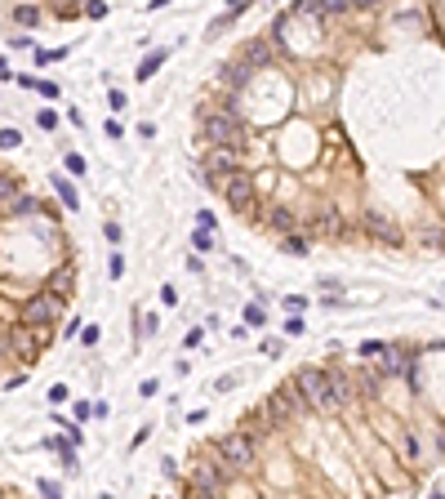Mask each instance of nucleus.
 Returning a JSON list of instances; mask_svg holds the SVG:
<instances>
[{"mask_svg":"<svg viewBox=\"0 0 445 499\" xmlns=\"http://www.w3.org/2000/svg\"><path fill=\"white\" fill-rule=\"evenodd\" d=\"M294 388H298V397H303L307 406H316V410H339L334 388H330V370H316V366L298 370V374H294Z\"/></svg>","mask_w":445,"mask_h":499,"instance_id":"f257e3e1","label":"nucleus"},{"mask_svg":"<svg viewBox=\"0 0 445 499\" xmlns=\"http://www.w3.org/2000/svg\"><path fill=\"white\" fill-rule=\"evenodd\" d=\"M214 455H219V464L227 468V477H240V472H254V442H249L245 433H232V437H223V442L214 446Z\"/></svg>","mask_w":445,"mask_h":499,"instance_id":"f03ea898","label":"nucleus"},{"mask_svg":"<svg viewBox=\"0 0 445 499\" xmlns=\"http://www.w3.org/2000/svg\"><path fill=\"white\" fill-rule=\"evenodd\" d=\"M298 410H303V397H298V388H281V393L268 397V406H263V419L272 423V428H285Z\"/></svg>","mask_w":445,"mask_h":499,"instance_id":"7ed1b4c3","label":"nucleus"},{"mask_svg":"<svg viewBox=\"0 0 445 499\" xmlns=\"http://www.w3.org/2000/svg\"><path fill=\"white\" fill-rule=\"evenodd\" d=\"M200 129H205V139L219 148V143H232L240 139V116H236V107H227V112H210L205 120H200Z\"/></svg>","mask_w":445,"mask_h":499,"instance_id":"20e7f679","label":"nucleus"},{"mask_svg":"<svg viewBox=\"0 0 445 499\" xmlns=\"http://www.w3.org/2000/svg\"><path fill=\"white\" fill-rule=\"evenodd\" d=\"M227 482V468L219 464V459H200L196 468H191V491L196 495H219Z\"/></svg>","mask_w":445,"mask_h":499,"instance_id":"39448f33","label":"nucleus"},{"mask_svg":"<svg viewBox=\"0 0 445 499\" xmlns=\"http://www.w3.org/2000/svg\"><path fill=\"white\" fill-rule=\"evenodd\" d=\"M223 197L232 210H249V201H254V178L240 174V169H232V174L223 178Z\"/></svg>","mask_w":445,"mask_h":499,"instance_id":"423d86ee","label":"nucleus"},{"mask_svg":"<svg viewBox=\"0 0 445 499\" xmlns=\"http://www.w3.org/2000/svg\"><path fill=\"white\" fill-rule=\"evenodd\" d=\"M365 232H370V237H379L383 246H401V227H396L383 210H365Z\"/></svg>","mask_w":445,"mask_h":499,"instance_id":"0eeeda50","label":"nucleus"},{"mask_svg":"<svg viewBox=\"0 0 445 499\" xmlns=\"http://www.w3.org/2000/svg\"><path fill=\"white\" fill-rule=\"evenodd\" d=\"M54 316H58V299L54 295H41V299H31L27 308H22V321L27 325H50Z\"/></svg>","mask_w":445,"mask_h":499,"instance_id":"6e6552de","label":"nucleus"},{"mask_svg":"<svg viewBox=\"0 0 445 499\" xmlns=\"http://www.w3.org/2000/svg\"><path fill=\"white\" fill-rule=\"evenodd\" d=\"M205 169H210V178H219V183H223V178L236 169V152H232V143H219V148L210 152V165H205Z\"/></svg>","mask_w":445,"mask_h":499,"instance_id":"1a4fd4ad","label":"nucleus"},{"mask_svg":"<svg viewBox=\"0 0 445 499\" xmlns=\"http://www.w3.org/2000/svg\"><path fill=\"white\" fill-rule=\"evenodd\" d=\"M316 227H321L326 237H343V232H347V218H343L339 210H321V214H316Z\"/></svg>","mask_w":445,"mask_h":499,"instance_id":"9d476101","label":"nucleus"},{"mask_svg":"<svg viewBox=\"0 0 445 499\" xmlns=\"http://www.w3.org/2000/svg\"><path fill=\"white\" fill-rule=\"evenodd\" d=\"M245 67H268L272 63V50H268V41H249L245 45V58H240Z\"/></svg>","mask_w":445,"mask_h":499,"instance_id":"9b49d317","label":"nucleus"},{"mask_svg":"<svg viewBox=\"0 0 445 499\" xmlns=\"http://www.w3.org/2000/svg\"><path fill=\"white\" fill-rule=\"evenodd\" d=\"M379 361H383V370H388V374H396V370H410V357H405L401 348H383V352H379Z\"/></svg>","mask_w":445,"mask_h":499,"instance_id":"f8f14e48","label":"nucleus"},{"mask_svg":"<svg viewBox=\"0 0 445 499\" xmlns=\"http://www.w3.org/2000/svg\"><path fill=\"white\" fill-rule=\"evenodd\" d=\"M330 388H334V401H339V406L352 401V379H347L343 370H330Z\"/></svg>","mask_w":445,"mask_h":499,"instance_id":"ddd939ff","label":"nucleus"},{"mask_svg":"<svg viewBox=\"0 0 445 499\" xmlns=\"http://www.w3.org/2000/svg\"><path fill=\"white\" fill-rule=\"evenodd\" d=\"M249 71H254V67H245V63H227V67H223V85H245V80H249Z\"/></svg>","mask_w":445,"mask_h":499,"instance_id":"4468645a","label":"nucleus"},{"mask_svg":"<svg viewBox=\"0 0 445 499\" xmlns=\"http://www.w3.org/2000/svg\"><path fill=\"white\" fill-rule=\"evenodd\" d=\"M312 14H343V9H352V0H307Z\"/></svg>","mask_w":445,"mask_h":499,"instance_id":"2eb2a0df","label":"nucleus"},{"mask_svg":"<svg viewBox=\"0 0 445 499\" xmlns=\"http://www.w3.org/2000/svg\"><path fill=\"white\" fill-rule=\"evenodd\" d=\"M268 227H276V232H294V214L290 210H272L268 214Z\"/></svg>","mask_w":445,"mask_h":499,"instance_id":"dca6fc26","label":"nucleus"},{"mask_svg":"<svg viewBox=\"0 0 445 499\" xmlns=\"http://www.w3.org/2000/svg\"><path fill=\"white\" fill-rule=\"evenodd\" d=\"M285 250H290V254H307V237H294V232H285Z\"/></svg>","mask_w":445,"mask_h":499,"instance_id":"f3484780","label":"nucleus"},{"mask_svg":"<svg viewBox=\"0 0 445 499\" xmlns=\"http://www.w3.org/2000/svg\"><path fill=\"white\" fill-rule=\"evenodd\" d=\"M54 192L63 197V205H76V192H71V188L63 183V178H54Z\"/></svg>","mask_w":445,"mask_h":499,"instance_id":"a211bd4d","label":"nucleus"},{"mask_svg":"<svg viewBox=\"0 0 445 499\" xmlns=\"http://www.w3.org/2000/svg\"><path fill=\"white\" fill-rule=\"evenodd\" d=\"M18 143H22L18 129H0V148H18Z\"/></svg>","mask_w":445,"mask_h":499,"instance_id":"6ab92c4d","label":"nucleus"},{"mask_svg":"<svg viewBox=\"0 0 445 499\" xmlns=\"http://www.w3.org/2000/svg\"><path fill=\"white\" fill-rule=\"evenodd\" d=\"M18 192V178L14 174H0V197H14Z\"/></svg>","mask_w":445,"mask_h":499,"instance_id":"aec40b11","label":"nucleus"},{"mask_svg":"<svg viewBox=\"0 0 445 499\" xmlns=\"http://www.w3.org/2000/svg\"><path fill=\"white\" fill-rule=\"evenodd\" d=\"M161 58H165V54H152V58H147V63H143V67H138V76H143V80H147V76H152V71H156V67H161Z\"/></svg>","mask_w":445,"mask_h":499,"instance_id":"412c9836","label":"nucleus"},{"mask_svg":"<svg viewBox=\"0 0 445 499\" xmlns=\"http://www.w3.org/2000/svg\"><path fill=\"white\" fill-rule=\"evenodd\" d=\"M14 18L22 22V27H31V22H36V9H31V5H22V9H18V14H14Z\"/></svg>","mask_w":445,"mask_h":499,"instance_id":"4be33fe9","label":"nucleus"},{"mask_svg":"<svg viewBox=\"0 0 445 499\" xmlns=\"http://www.w3.org/2000/svg\"><path fill=\"white\" fill-rule=\"evenodd\" d=\"M14 210H18V214H31V210H36V201H31V197H22V201L14 197Z\"/></svg>","mask_w":445,"mask_h":499,"instance_id":"5701e85b","label":"nucleus"},{"mask_svg":"<svg viewBox=\"0 0 445 499\" xmlns=\"http://www.w3.org/2000/svg\"><path fill=\"white\" fill-rule=\"evenodd\" d=\"M196 250H214V237H210V227H205V232L196 237Z\"/></svg>","mask_w":445,"mask_h":499,"instance_id":"b1692460","label":"nucleus"},{"mask_svg":"<svg viewBox=\"0 0 445 499\" xmlns=\"http://www.w3.org/2000/svg\"><path fill=\"white\" fill-rule=\"evenodd\" d=\"M423 241H428V246H432V250H441V246H445V232H428Z\"/></svg>","mask_w":445,"mask_h":499,"instance_id":"393cba45","label":"nucleus"}]
</instances>
